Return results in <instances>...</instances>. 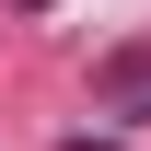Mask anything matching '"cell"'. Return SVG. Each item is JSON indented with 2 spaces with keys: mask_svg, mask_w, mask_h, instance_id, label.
I'll list each match as a JSON object with an SVG mask.
<instances>
[{
  "mask_svg": "<svg viewBox=\"0 0 151 151\" xmlns=\"http://www.w3.org/2000/svg\"><path fill=\"white\" fill-rule=\"evenodd\" d=\"M93 105H116V116L151 105V47H116V58H105V70H93Z\"/></svg>",
  "mask_w": 151,
  "mask_h": 151,
  "instance_id": "6da1fadb",
  "label": "cell"
}]
</instances>
